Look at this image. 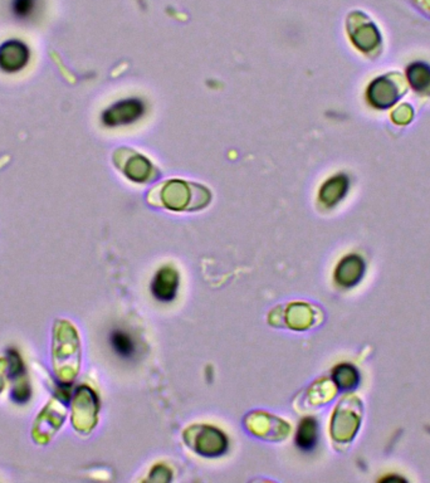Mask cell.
Wrapping results in <instances>:
<instances>
[{
	"label": "cell",
	"mask_w": 430,
	"mask_h": 483,
	"mask_svg": "<svg viewBox=\"0 0 430 483\" xmlns=\"http://www.w3.org/2000/svg\"><path fill=\"white\" fill-rule=\"evenodd\" d=\"M197 434L188 432V442L194 451L207 457H215L223 454L227 451L228 442L222 432L212 427H197L194 428Z\"/></svg>",
	"instance_id": "1"
},
{
	"label": "cell",
	"mask_w": 430,
	"mask_h": 483,
	"mask_svg": "<svg viewBox=\"0 0 430 483\" xmlns=\"http://www.w3.org/2000/svg\"><path fill=\"white\" fill-rule=\"evenodd\" d=\"M145 112V105L140 100H123L103 112L102 121L107 126L128 125L138 120Z\"/></svg>",
	"instance_id": "2"
},
{
	"label": "cell",
	"mask_w": 430,
	"mask_h": 483,
	"mask_svg": "<svg viewBox=\"0 0 430 483\" xmlns=\"http://www.w3.org/2000/svg\"><path fill=\"white\" fill-rule=\"evenodd\" d=\"M29 49L19 41H9L0 47V69L8 73H16L27 66Z\"/></svg>",
	"instance_id": "3"
},
{
	"label": "cell",
	"mask_w": 430,
	"mask_h": 483,
	"mask_svg": "<svg viewBox=\"0 0 430 483\" xmlns=\"http://www.w3.org/2000/svg\"><path fill=\"white\" fill-rule=\"evenodd\" d=\"M351 405L344 407L341 404L337 410L334 412V420H332V436L337 441L347 442L352 439L355 436L359 424H360V415L359 412L350 410Z\"/></svg>",
	"instance_id": "4"
},
{
	"label": "cell",
	"mask_w": 430,
	"mask_h": 483,
	"mask_svg": "<svg viewBox=\"0 0 430 483\" xmlns=\"http://www.w3.org/2000/svg\"><path fill=\"white\" fill-rule=\"evenodd\" d=\"M178 285H179L178 272L171 267H164L156 273L151 285V293L154 295V298L161 302H170L175 298Z\"/></svg>",
	"instance_id": "5"
},
{
	"label": "cell",
	"mask_w": 430,
	"mask_h": 483,
	"mask_svg": "<svg viewBox=\"0 0 430 483\" xmlns=\"http://www.w3.org/2000/svg\"><path fill=\"white\" fill-rule=\"evenodd\" d=\"M364 271L365 265L359 255H347L337 265L334 272V280L341 286H355L364 276Z\"/></svg>",
	"instance_id": "6"
},
{
	"label": "cell",
	"mask_w": 430,
	"mask_h": 483,
	"mask_svg": "<svg viewBox=\"0 0 430 483\" xmlns=\"http://www.w3.org/2000/svg\"><path fill=\"white\" fill-rule=\"evenodd\" d=\"M349 188V181L345 176H334L332 179L324 183L319 191V199L327 207H334V204L340 202L345 197Z\"/></svg>",
	"instance_id": "7"
},
{
	"label": "cell",
	"mask_w": 430,
	"mask_h": 483,
	"mask_svg": "<svg viewBox=\"0 0 430 483\" xmlns=\"http://www.w3.org/2000/svg\"><path fill=\"white\" fill-rule=\"evenodd\" d=\"M188 184L181 181H170L164 189L165 205L173 210L185 209L186 204L190 200V193L186 190Z\"/></svg>",
	"instance_id": "8"
},
{
	"label": "cell",
	"mask_w": 430,
	"mask_h": 483,
	"mask_svg": "<svg viewBox=\"0 0 430 483\" xmlns=\"http://www.w3.org/2000/svg\"><path fill=\"white\" fill-rule=\"evenodd\" d=\"M317 430L319 424L314 418H304L298 425L296 434V444L303 452L314 451L317 444Z\"/></svg>",
	"instance_id": "9"
},
{
	"label": "cell",
	"mask_w": 430,
	"mask_h": 483,
	"mask_svg": "<svg viewBox=\"0 0 430 483\" xmlns=\"http://www.w3.org/2000/svg\"><path fill=\"white\" fill-rule=\"evenodd\" d=\"M110 344L116 355L123 359H133L136 354V345L133 337L123 330H115L110 335Z\"/></svg>",
	"instance_id": "10"
},
{
	"label": "cell",
	"mask_w": 430,
	"mask_h": 483,
	"mask_svg": "<svg viewBox=\"0 0 430 483\" xmlns=\"http://www.w3.org/2000/svg\"><path fill=\"white\" fill-rule=\"evenodd\" d=\"M334 382L341 390H352L360 382V375L350 364H341L334 370Z\"/></svg>",
	"instance_id": "11"
},
{
	"label": "cell",
	"mask_w": 430,
	"mask_h": 483,
	"mask_svg": "<svg viewBox=\"0 0 430 483\" xmlns=\"http://www.w3.org/2000/svg\"><path fill=\"white\" fill-rule=\"evenodd\" d=\"M153 171V166L149 160L145 159L140 155L135 154V159L130 160V163L125 168V174L133 181L143 183L149 179L150 174Z\"/></svg>",
	"instance_id": "12"
},
{
	"label": "cell",
	"mask_w": 430,
	"mask_h": 483,
	"mask_svg": "<svg viewBox=\"0 0 430 483\" xmlns=\"http://www.w3.org/2000/svg\"><path fill=\"white\" fill-rule=\"evenodd\" d=\"M410 85L418 92L430 87V67L424 63H414L408 69Z\"/></svg>",
	"instance_id": "13"
},
{
	"label": "cell",
	"mask_w": 430,
	"mask_h": 483,
	"mask_svg": "<svg viewBox=\"0 0 430 483\" xmlns=\"http://www.w3.org/2000/svg\"><path fill=\"white\" fill-rule=\"evenodd\" d=\"M38 0H11V11L16 19L27 21L37 11Z\"/></svg>",
	"instance_id": "14"
},
{
	"label": "cell",
	"mask_w": 430,
	"mask_h": 483,
	"mask_svg": "<svg viewBox=\"0 0 430 483\" xmlns=\"http://www.w3.org/2000/svg\"><path fill=\"white\" fill-rule=\"evenodd\" d=\"M166 471H169L168 468L164 467V466H158V467L155 468L154 471H153V473H151V479H158V477L159 476H163L165 479V482L166 481H170V478L169 477H165V474H171V472L169 473H165V474H163V473L166 472Z\"/></svg>",
	"instance_id": "15"
}]
</instances>
